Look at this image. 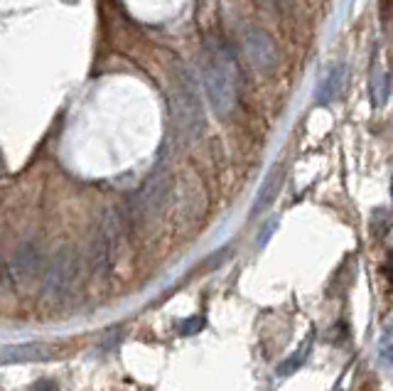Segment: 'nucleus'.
I'll return each instance as SVG.
<instances>
[{"label": "nucleus", "mask_w": 393, "mask_h": 391, "mask_svg": "<svg viewBox=\"0 0 393 391\" xmlns=\"http://www.w3.org/2000/svg\"><path fill=\"white\" fill-rule=\"evenodd\" d=\"M204 86L211 106L219 116H226L236 104V64L221 45H211L204 54Z\"/></svg>", "instance_id": "f257e3e1"}, {"label": "nucleus", "mask_w": 393, "mask_h": 391, "mask_svg": "<svg viewBox=\"0 0 393 391\" xmlns=\"http://www.w3.org/2000/svg\"><path fill=\"white\" fill-rule=\"evenodd\" d=\"M244 49L246 57L251 62V66L261 74L276 69L278 64V47L276 40L268 33H263L261 28H246L244 30Z\"/></svg>", "instance_id": "f03ea898"}, {"label": "nucleus", "mask_w": 393, "mask_h": 391, "mask_svg": "<svg viewBox=\"0 0 393 391\" xmlns=\"http://www.w3.org/2000/svg\"><path fill=\"white\" fill-rule=\"evenodd\" d=\"M76 264H79L76 251L61 249L59 254H57V259L52 261L47 276H45V293H47V296H59L64 288H69V283L76 274Z\"/></svg>", "instance_id": "7ed1b4c3"}, {"label": "nucleus", "mask_w": 393, "mask_h": 391, "mask_svg": "<svg viewBox=\"0 0 393 391\" xmlns=\"http://www.w3.org/2000/svg\"><path fill=\"white\" fill-rule=\"evenodd\" d=\"M172 113H175V126L177 131H187V136H194V118L199 121V106H196L194 91L184 84H177V94L172 101Z\"/></svg>", "instance_id": "20e7f679"}, {"label": "nucleus", "mask_w": 393, "mask_h": 391, "mask_svg": "<svg viewBox=\"0 0 393 391\" xmlns=\"http://www.w3.org/2000/svg\"><path fill=\"white\" fill-rule=\"evenodd\" d=\"M40 266V254L35 246H20L13 254V259L5 264V279L20 283L35 274V269Z\"/></svg>", "instance_id": "39448f33"}, {"label": "nucleus", "mask_w": 393, "mask_h": 391, "mask_svg": "<svg viewBox=\"0 0 393 391\" xmlns=\"http://www.w3.org/2000/svg\"><path fill=\"white\" fill-rule=\"evenodd\" d=\"M52 357V349L45 344H8L3 349V364H25V362H45Z\"/></svg>", "instance_id": "423d86ee"}, {"label": "nucleus", "mask_w": 393, "mask_h": 391, "mask_svg": "<svg viewBox=\"0 0 393 391\" xmlns=\"http://www.w3.org/2000/svg\"><path fill=\"white\" fill-rule=\"evenodd\" d=\"M342 79H344V66H332V69L324 74L322 84L317 89V104L329 106L334 99L339 96V89H342Z\"/></svg>", "instance_id": "0eeeda50"}, {"label": "nucleus", "mask_w": 393, "mask_h": 391, "mask_svg": "<svg viewBox=\"0 0 393 391\" xmlns=\"http://www.w3.org/2000/svg\"><path fill=\"white\" fill-rule=\"evenodd\" d=\"M281 180H283V173H281V170H276V175H271V177L263 182V187L258 189L256 202H253V207H251L253 217H256V214H261L263 209H266L268 204L273 202V197L278 194V187H281Z\"/></svg>", "instance_id": "6e6552de"}, {"label": "nucleus", "mask_w": 393, "mask_h": 391, "mask_svg": "<svg viewBox=\"0 0 393 391\" xmlns=\"http://www.w3.org/2000/svg\"><path fill=\"white\" fill-rule=\"evenodd\" d=\"M386 99H389V76L379 69L371 76V101L374 106H384Z\"/></svg>", "instance_id": "1a4fd4ad"}, {"label": "nucleus", "mask_w": 393, "mask_h": 391, "mask_svg": "<svg viewBox=\"0 0 393 391\" xmlns=\"http://www.w3.org/2000/svg\"><path fill=\"white\" fill-rule=\"evenodd\" d=\"M310 344H312V335H310L307 339H305L303 347H300L291 359H286V362L281 364V369H278V374H283V377H286V374H291V372H295V369H300V364L305 362V357H307Z\"/></svg>", "instance_id": "9d476101"}, {"label": "nucleus", "mask_w": 393, "mask_h": 391, "mask_svg": "<svg viewBox=\"0 0 393 391\" xmlns=\"http://www.w3.org/2000/svg\"><path fill=\"white\" fill-rule=\"evenodd\" d=\"M201 325H204L201 317H189V320H184L182 325H180V332H182V335H192V332L201 330Z\"/></svg>", "instance_id": "9b49d317"}, {"label": "nucleus", "mask_w": 393, "mask_h": 391, "mask_svg": "<svg viewBox=\"0 0 393 391\" xmlns=\"http://www.w3.org/2000/svg\"><path fill=\"white\" fill-rule=\"evenodd\" d=\"M276 226H278V222L276 219H271V222H266V226H263V231L261 234H258V246H266V241H268V236L273 234V231H276Z\"/></svg>", "instance_id": "f8f14e48"}, {"label": "nucleus", "mask_w": 393, "mask_h": 391, "mask_svg": "<svg viewBox=\"0 0 393 391\" xmlns=\"http://www.w3.org/2000/svg\"><path fill=\"white\" fill-rule=\"evenodd\" d=\"M30 391H59V389H57L54 382H37Z\"/></svg>", "instance_id": "ddd939ff"}, {"label": "nucleus", "mask_w": 393, "mask_h": 391, "mask_svg": "<svg viewBox=\"0 0 393 391\" xmlns=\"http://www.w3.org/2000/svg\"><path fill=\"white\" fill-rule=\"evenodd\" d=\"M384 357L389 359V362H393V344H391V349H389V347L384 349Z\"/></svg>", "instance_id": "4468645a"}, {"label": "nucleus", "mask_w": 393, "mask_h": 391, "mask_svg": "<svg viewBox=\"0 0 393 391\" xmlns=\"http://www.w3.org/2000/svg\"><path fill=\"white\" fill-rule=\"evenodd\" d=\"M276 5L278 8H283V5H288V0H276Z\"/></svg>", "instance_id": "2eb2a0df"}, {"label": "nucleus", "mask_w": 393, "mask_h": 391, "mask_svg": "<svg viewBox=\"0 0 393 391\" xmlns=\"http://www.w3.org/2000/svg\"><path fill=\"white\" fill-rule=\"evenodd\" d=\"M261 5H271V3H276V0H258Z\"/></svg>", "instance_id": "dca6fc26"}, {"label": "nucleus", "mask_w": 393, "mask_h": 391, "mask_svg": "<svg viewBox=\"0 0 393 391\" xmlns=\"http://www.w3.org/2000/svg\"><path fill=\"white\" fill-rule=\"evenodd\" d=\"M391 197H393V182H391Z\"/></svg>", "instance_id": "f3484780"}]
</instances>
